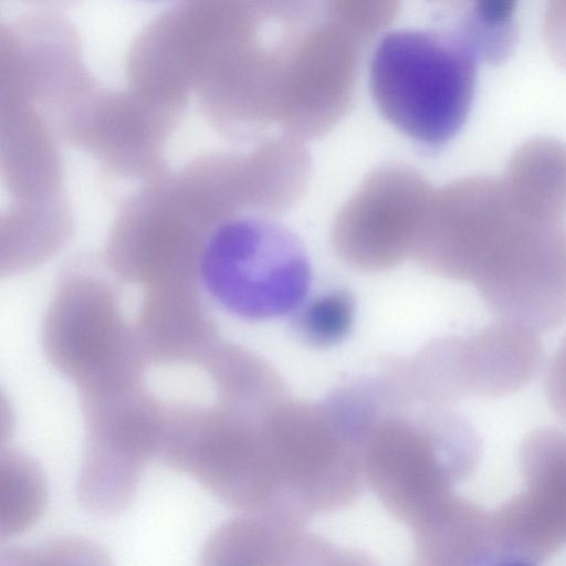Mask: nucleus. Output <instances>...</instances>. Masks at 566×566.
Instances as JSON below:
<instances>
[{
  "label": "nucleus",
  "mask_w": 566,
  "mask_h": 566,
  "mask_svg": "<svg viewBox=\"0 0 566 566\" xmlns=\"http://www.w3.org/2000/svg\"><path fill=\"white\" fill-rule=\"evenodd\" d=\"M478 60L458 30L390 31L371 54L373 99L400 133L424 147H440L468 118Z\"/></svg>",
  "instance_id": "1"
},
{
  "label": "nucleus",
  "mask_w": 566,
  "mask_h": 566,
  "mask_svg": "<svg viewBox=\"0 0 566 566\" xmlns=\"http://www.w3.org/2000/svg\"><path fill=\"white\" fill-rule=\"evenodd\" d=\"M198 274L207 295L223 311L262 321L296 311L312 283L302 241L266 214H234L206 239Z\"/></svg>",
  "instance_id": "2"
},
{
  "label": "nucleus",
  "mask_w": 566,
  "mask_h": 566,
  "mask_svg": "<svg viewBox=\"0 0 566 566\" xmlns=\"http://www.w3.org/2000/svg\"><path fill=\"white\" fill-rule=\"evenodd\" d=\"M80 400L86 447L78 500L92 513L114 514L130 502L146 463L160 454L167 408L143 382Z\"/></svg>",
  "instance_id": "3"
},
{
  "label": "nucleus",
  "mask_w": 566,
  "mask_h": 566,
  "mask_svg": "<svg viewBox=\"0 0 566 566\" xmlns=\"http://www.w3.org/2000/svg\"><path fill=\"white\" fill-rule=\"evenodd\" d=\"M262 432L243 407L167 408L159 458L229 505L248 507L263 495L269 471Z\"/></svg>",
  "instance_id": "4"
},
{
  "label": "nucleus",
  "mask_w": 566,
  "mask_h": 566,
  "mask_svg": "<svg viewBox=\"0 0 566 566\" xmlns=\"http://www.w3.org/2000/svg\"><path fill=\"white\" fill-rule=\"evenodd\" d=\"M520 218L501 179L455 180L432 191L410 259L432 274L474 284Z\"/></svg>",
  "instance_id": "5"
},
{
  "label": "nucleus",
  "mask_w": 566,
  "mask_h": 566,
  "mask_svg": "<svg viewBox=\"0 0 566 566\" xmlns=\"http://www.w3.org/2000/svg\"><path fill=\"white\" fill-rule=\"evenodd\" d=\"M432 189L412 167L386 164L366 176L333 224L339 258L363 272H382L410 258Z\"/></svg>",
  "instance_id": "6"
},
{
  "label": "nucleus",
  "mask_w": 566,
  "mask_h": 566,
  "mask_svg": "<svg viewBox=\"0 0 566 566\" xmlns=\"http://www.w3.org/2000/svg\"><path fill=\"white\" fill-rule=\"evenodd\" d=\"M512 323L548 326L566 315V224L521 217L473 284Z\"/></svg>",
  "instance_id": "7"
},
{
  "label": "nucleus",
  "mask_w": 566,
  "mask_h": 566,
  "mask_svg": "<svg viewBox=\"0 0 566 566\" xmlns=\"http://www.w3.org/2000/svg\"><path fill=\"white\" fill-rule=\"evenodd\" d=\"M504 190L515 210L533 220L562 221L566 214V145L534 138L511 156Z\"/></svg>",
  "instance_id": "8"
},
{
  "label": "nucleus",
  "mask_w": 566,
  "mask_h": 566,
  "mask_svg": "<svg viewBox=\"0 0 566 566\" xmlns=\"http://www.w3.org/2000/svg\"><path fill=\"white\" fill-rule=\"evenodd\" d=\"M46 490L33 461L9 452L0 464V532L11 536L30 528L43 512Z\"/></svg>",
  "instance_id": "9"
},
{
  "label": "nucleus",
  "mask_w": 566,
  "mask_h": 566,
  "mask_svg": "<svg viewBox=\"0 0 566 566\" xmlns=\"http://www.w3.org/2000/svg\"><path fill=\"white\" fill-rule=\"evenodd\" d=\"M517 0H470L457 29L482 61L497 64L511 54L517 38Z\"/></svg>",
  "instance_id": "10"
},
{
  "label": "nucleus",
  "mask_w": 566,
  "mask_h": 566,
  "mask_svg": "<svg viewBox=\"0 0 566 566\" xmlns=\"http://www.w3.org/2000/svg\"><path fill=\"white\" fill-rule=\"evenodd\" d=\"M356 314V300L344 287L326 290L303 302L296 310L294 326L307 343L331 346L350 332Z\"/></svg>",
  "instance_id": "11"
},
{
  "label": "nucleus",
  "mask_w": 566,
  "mask_h": 566,
  "mask_svg": "<svg viewBox=\"0 0 566 566\" xmlns=\"http://www.w3.org/2000/svg\"><path fill=\"white\" fill-rule=\"evenodd\" d=\"M545 41L555 61L566 69V0H549L544 20Z\"/></svg>",
  "instance_id": "12"
},
{
  "label": "nucleus",
  "mask_w": 566,
  "mask_h": 566,
  "mask_svg": "<svg viewBox=\"0 0 566 566\" xmlns=\"http://www.w3.org/2000/svg\"><path fill=\"white\" fill-rule=\"evenodd\" d=\"M136 1H139V2H157V1H161V0H136Z\"/></svg>",
  "instance_id": "13"
}]
</instances>
